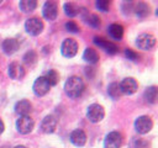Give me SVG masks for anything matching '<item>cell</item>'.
I'll return each instance as SVG.
<instances>
[{"mask_svg":"<svg viewBox=\"0 0 158 148\" xmlns=\"http://www.w3.org/2000/svg\"><path fill=\"white\" fill-rule=\"evenodd\" d=\"M95 5H96V7H98L100 11L106 12V11L109 10V7H110V1H107V0H98Z\"/></svg>","mask_w":158,"mask_h":148,"instance_id":"83f0119b","label":"cell"},{"mask_svg":"<svg viewBox=\"0 0 158 148\" xmlns=\"http://www.w3.org/2000/svg\"><path fill=\"white\" fill-rule=\"evenodd\" d=\"M105 116V111H104V107L99 104H91L89 107H88V111H86V117L89 121L94 122V123H98L100 122Z\"/></svg>","mask_w":158,"mask_h":148,"instance_id":"7a4b0ae2","label":"cell"},{"mask_svg":"<svg viewBox=\"0 0 158 148\" xmlns=\"http://www.w3.org/2000/svg\"><path fill=\"white\" fill-rule=\"evenodd\" d=\"M65 28H67V31H69V32H79V26L74 22V21H68L67 23H65Z\"/></svg>","mask_w":158,"mask_h":148,"instance_id":"f1b7e54d","label":"cell"},{"mask_svg":"<svg viewBox=\"0 0 158 148\" xmlns=\"http://www.w3.org/2000/svg\"><path fill=\"white\" fill-rule=\"evenodd\" d=\"M25 30L32 36H37L43 31V22L37 17H31L25 22Z\"/></svg>","mask_w":158,"mask_h":148,"instance_id":"3957f363","label":"cell"},{"mask_svg":"<svg viewBox=\"0 0 158 148\" xmlns=\"http://www.w3.org/2000/svg\"><path fill=\"white\" fill-rule=\"evenodd\" d=\"M125 56L128 58V59H131V60H137L138 59V54L136 53V52H133L132 49H125Z\"/></svg>","mask_w":158,"mask_h":148,"instance_id":"4dcf8cb0","label":"cell"},{"mask_svg":"<svg viewBox=\"0 0 158 148\" xmlns=\"http://www.w3.org/2000/svg\"><path fill=\"white\" fill-rule=\"evenodd\" d=\"M9 76L14 80H20L25 76V69L21 64L14 62L9 65Z\"/></svg>","mask_w":158,"mask_h":148,"instance_id":"5bb4252c","label":"cell"},{"mask_svg":"<svg viewBox=\"0 0 158 148\" xmlns=\"http://www.w3.org/2000/svg\"><path fill=\"white\" fill-rule=\"evenodd\" d=\"M31 110H32V105L28 100H20L15 105V111L20 116H28Z\"/></svg>","mask_w":158,"mask_h":148,"instance_id":"2e32d148","label":"cell"},{"mask_svg":"<svg viewBox=\"0 0 158 148\" xmlns=\"http://www.w3.org/2000/svg\"><path fill=\"white\" fill-rule=\"evenodd\" d=\"M157 97H158V89H157V86L153 85V86H149V88L146 89V91H144V99H146L147 102L154 104L157 101Z\"/></svg>","mask_w":158,"mask_h":148,"instance_id":"44dd1931","label":"cell"},{"mask_svg":"<svg viewBox=\"0 0 158 148\" xmlns=\"http://www.w3.org/2000/svg\"><path fill=\"white\" fill-rule=\"evenodd\" d=\"M64 90L68 96L79 97L84 91V81L79 76H70L64 84Z\"/></svg>","mask_w":158,"mask_h":148,"instance_id":"6da1fadb","label":"cell"},{"mask_svg":"<svg viewBox=\"0 0 158 148\" xmlns=\"http://www.w3.org/2000/svg\"><path fill=\"white\" fill-rule=\"evenodd\" d=\"M4 128H5V125H4V122H2V120H0V134L4 132Z\"/></svg>","mask_w":158,"mask_h":148,"instance_id":"d6a6232c","label":"cell"},{"mask_svg":"<svg viewBox=\"0 0 158 148\" xmlns=\"http://www.w3.org/2000/svg\"><path fill=\"white\" fill-rule=\"evenodd\" d=\"M63 9H64L65 15L69 16V17H74V16H77V15L79 14V11H80L79 7H78L74 2H65L64 6H63Z\"/></svg>","mask_w":158,"mask_h":148,"instance_id":"603a6c76","label":"cell"},{"mask_svg":"<svg viewBox=\"0 0 158 148\" xmlns=\"http://www.w3.org/2000/svg\"><path fill=\"white\" fill-rule=\"evenodd\" d=\"M107 92L109 95L112 97V99H118L120 95H121V90H120V85L117 83H111L109 85V89H107Z\"/></svg>","mask_w":158,"mask_h":148,"instance_id":"cb8c5ba5","label":"cell"},{"mask_svg":"<svg viewBox=\"0 0 158 148\" xmlns=\"http://www.w3.org/2000/svg\"><path fill=\"white\" fill-rule=\"evenodd\" d=\"M86 21H88L89 25H91V26L95 27V28H98V27L100 26V23H101L99 16H98V15H94V14H91V15L88 14V16H86Z\"/></svg>","mask_w":158,"mask_h":148,"instance_id":"4316f807","label":"cell"},{"mask_svg":"<svg viewBox=\"0 0 158 148\" xmlns=\"http://www.w3.org/2000/svg\"><path fill=\"white\" fill-rule=\"evenodd\" d=\"M35 122L30 116H20L16 121V128L20 133L27 134L33 130Z\"/></svg>","mask_w":158,"mask_h":148,"instance_id":"8992f818","label":"cell"},{"mask_svg":"<svg viewBox=\"0 0 158 148\" xmlns=\"http://www.w3.org/2000/svg\"><path fill=\"white\" fill-rule=\"evenodd\" d=\"M133 148H149V143L144 139H137L133 143Z\"/></svg>","mask_w":158,"mask_h":148,"instance_id":"f546056e","label":"cell"},{"mask_svg":"<svg viewBox=\"0 0 158 148\" xmlns=\"http://www.w3.org/2000/svg\"><path fill=\"white\" fill-rule=\"evenodd\" d=\"M94 43L98 46V47H100L101 49H104L106 53H109V54H115V53H117V51H118V48H117V46L115 44V43H112V42H110V41H107V39H104V38H99V37H95L94 38Z\"/></svg>","mask_w":158,"mask_h":148,"instance_id":"7c38bea8","label":"cell"},{"mask_svg":"<svg viewBox=\"0 0 158 148\" xmlns=\"http://www.w3.org/2000/svg\"><path fill=\"white\" fill-rule=\"evenodd\" d=\"M83 58H84L85 62H88L90 64H95L99 60V54H98V52L94 48H86L84 51Z\"/></svg>","mask_w":158,"mask_h":148,"instance_id":"ffe728a7","label":"cell"},{"mask_svg":"<svg viewBox=\"0 0 158 148\" xmlns=\"http://www.w3.org/2000/svg\"><path fill=\"white\" fill-rule=\"evenodd\" d=\"M70 141L77 147H83L86 142V134L83 130H74L70 133Z\"/></svg>","mask_w":158,"mask_h":148,"instance_id":"9a60e30c","label":"cell"},{"mask_svg":"<svg viewBox=\"0 0 158 148\" xmlns=\"http://www.w3.org/2000/svg\"><path fill=\"white\" fill-rule=\"evenodd\" d=\"M37 60V54L35 51H28L25 56H23V62L27 64V65H32L35 64Z\"/></svg>","mask_w":158,"mask_h":148,"instance_id":"484cf974","label":"cell"},{"mask_svg":"<svg viewBox=\"0 0 158 148\" xmlns=\"http://www.w3.org/2000/svg\"><path fill=\"white\" fill-rule=\"evenodd\" d=\"M43 17L47 18L48 21H53L56 20L57 15H58V7L57 4L54 1H46L43 5V10H42Z\"/></svg>","mask_w":158,"mask_h":148,"instance_id":"30bf717a","label":"cell"},{"mask_svg":"<svg viewBox=\"0 0 158 148\" xmlns=\"http://www.w3.org/2000/svg\"><path fill=\"white\" fill-rule=\"evenodd\" d=\"M44 78L47 79V81H48V84H49L51 86H52V85H57V83H58V80H59V75H58V73H57L56 70H53V69L49 70Z\"/></svg>","mask_w":158,"mask_h":148,"instance_id":"d4e9b609","label":"cell"},{"mask_svg":"<svg viewBox=\"0 0 158 148\" xmlns=\"http://www.w3.org/2000/svg\"><path fill=\"white\" fill-rule=\"evenodd\" d=\"M121 144H122V136L116 131L110 132L104 141V148H120Z\"/></svg>","mask_w":158,"mask_h":148,"instance_id":"ba28073f","label":"cell"},{"mask_svg":"<svg viewBox=\"0 0 158 148\" xmlns=\"http://www.w3.org/2000/svg\"><path fill=\"white\" fill-rule=\"evenodd\" d=\"M19 49V41L15 38H6L2 42V51L5 54H14Z\"/></svg>","mask_w":158,"mask_h":148,"instance_id":"e0dca14e","label":"cell"},{"mask_svg":"<svg viewBox=\"0 0 158 148\" xmlns=\"http://www.w3.org/2000/svg\"><path fill=\"white\" fill-rule=\"evenodd\" d=\"M15 148H26V147H25V146H16Z\"/></svg>","mask_w":158,"mask_h":148,"instance_id":"836d02e7","label":"cell"},{"mask_svg":"<svg viewBox=\"0 0 158 148\" xmlns=\"http://www.w3.org/2000/svg\"><path fill=\"white\" fill-rule=\"evenodd\" d=\"M152 127H153V122L148 116H139L135 121V128L141 134L148 133L152 130Z\"/></svg>","mask_w":158,"mask_h":148,"instance_id":"52a82bcc","label":"cell"},{"mask_svg":"<svg viewBox=\"0 0 158 148\" xmlns=\"http://www.w3.org/2000/svg\"><path fill=\"white\" fill-rule=\"evenodd\" d=\"M136 15L139 17V18H144L149 15V6L146 4V2H138L133 7Z\"/></svg>","mask_w":158,"mask_h":148,"instance_id":"d6986e66","label":"cell"},{"mask_svg":"<svg viewBox=\"0 0 158 148\" xmlns=\"http://www.w3.org/2000/svg\"><path fill=\"white\" fill-rule=\"evenodd\" d=\"M19 6H20L22 12H31V11H33L36 9L37 1L36 0H21Z\"/></svg>","mask_w":158,"mask_h":148,"instance_id":"7402d4cb","label":"cell"},{"mask_svg":"<svg viewBox=\"0 0 158 148\" xmlns=\"http://www.w3.org/2000/svg\"><path fill=\"white\" fill-rule=\"evenodd\" d=\"M57 122H58V120L56 118V116H53V115L46 116L42 120V122H41V131L43 133H52V132H54V130L57 127Z\"/></svg>","mask_w":158,"mask_h":148,"instance_id":"4fadbf2b","label":"cell"},{"mask_svg":"<svg viewBox=\"0 0 158 148\" xmlns=\"http://www.w3.org/2000/svg\"><path fill=\"white\" fill-rule=\"evenodd\" d=\"M49 88L51 85L48 84L47 79L44 76H40L35 80L33 83V92L37 95V96H43L46 95L48 91H49Z\"/></svg>","mask_w":158,"mask_h":148,"instance_id":"9c48e42d","label":"cell"},{"mask_svg":"<svg viewBox=\"0 0 158 148\" xmlns=\"http://www.w3.org/2000/svg\"><path fill=\"white\" fill-rule=\"evenodd\" d=\"M0 4H1V0H0Z\"/></svg>","mask_w":158,"mask_h":148,"instance_id":"e575fe53","label":"cell"},{"mask_svg":"<svg viewBox=\"0 0 158 148\" xmlns=\"http://www.w3.org/2000/svg\"><path fill=\"white\" fill-rule=\"evenodd\" d=\"M122 9H123L125 12L127 14V12H130L131 10H133V4H132V2H125L123 6H122Z\"/></svg>","mask_w":158,"mask_h":148,"instance_id":"1f68e13d","label":"cell"},{"mask_svg":"<svg viewBox=\"0 0 158 148\" xmlns=\"http://www.w3.org/2000/svg\"><path fill=\"white\" fill-rule=\"evenodd\" d=\"M136 44L138 46L139 49H143V51L152 49L156 46V37L149 33H142L137 37Z\"/></svg>","mask_w":158,"mask_h":148,"instance_id":"5b68a950","label":"cell"},{"mask_svg":"<svg viewBox=\"0 0 158 148\" xmlns=\"http://www.w3.org/2000/svg\"><path fill=\"white\" fill-rule=\"evenodd\" d=\"M60 52L64 57L67 58H72L78 53V43L75 39L73 38H67L63 41L62 47H60Z\"/></svg>","mask_w":158,"mask_h":148,"instance_id":"277c9868","label":"cell"},{"mask_svg":"<svg viewBox=\"0 0 158 148\" xmlns=\"http://www.w3.org/2000/svg\"><path fill=\"white\" fill-rule=\"evenodd\" d=\"M109 33L114 39L120 41L122 38V36H123V27L121 25H118V23H112L109 27Z\"/></svg>","mask_w":158,"mask_h":148,"instance_id":"ac0fdd59","label":"cell"},{"mask_svg":"<svg viewBox=\"0 0 158 148\" xmlns=\"http://www.w3.org/2000/svg\"><path fill=\"white\" fill-rule=\"evenodd\" d=\"M137 88H138V84L137 81L133 79V78H125L121 84H120V90L121 92L126 94V95H132L137 91Z\"/></svg>","mask_w":158,"mask_h":148,"instance_id":"8fae6325","label":"cell"}]
</instances>
